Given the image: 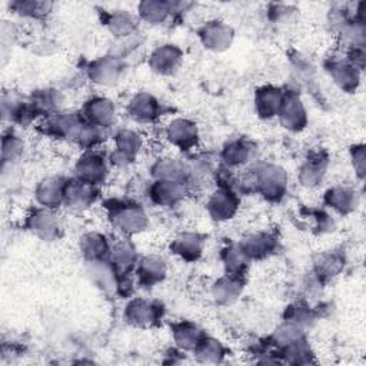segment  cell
<instances>
[{
  "mask_svg": "<svg viewBox=\"0 0 366 366\" xmlns=\"http://www.w3.org/2000/svg\"><path fill=\"white\" fill-rule=\"evenodd\" d=\"M145 214L136 205L114 203L113 205V225H116L123 232H139L145 226Z\"/></svg>",
  "mask_w": 366,
  "mask_h": 366,
  "instance_id": "cell-1",
  "label": "cell"
},
{
  "mask_svg": "<svg viewBox=\"0 0 366 366\" xmlns=\"http://www.w3.org/2000/svg\"><path fill=\"white\" fill-rule=\"evenodd\" d=\"M255 186L261 187L262 194L269 199H278L282 196L286 179L283 172L275 166H265L254 176Z\"/></svg>",
  "mask_w": 366,
  "mask_h": 366,
  "instance_id": "cell-2",
  "label": "cell"
},
{
  "mask_svg": "<svg viewBox=\"0 0 366 366\" xmlns=\"http://www.w3.org/2000/svg\"><path fill=\"white\" fill-rule=\"evenodd\" d=\"M236 207L238 201L235 198V194L229 189H222L216 192L215 196L210 199L209 203L210 214L215 216V219H229L235 214Z\"/></svg>",
  "mask_w": 366,
  "mask_h": 366,
  "instance_id": "cell-3",
  "label": "cell"
},
{
  "mask_svg": "<svg viewBox=\"0 0 366 366\" xmlns=\"http://www.w3.org/2000/svg\"><path fill=\"white\" fill-rule=\"evenodd\" d=\"M76 170H78L81 181L94 185L103 179L106 167L102 158H99L98 155H86L79 161Z\"/></svg>",
  "mask_w": 366,
  "mask_h": 366,
  "instance_id": "cell-4",
  "label": "cell"
},
{
  "mask_svg": "<svg viewBox=\"0 0 366 366\" xmlns=\"http://www.w3.org/2000/svg\"><path fill=\"white\" fill-rule=\"evenodd\" d=\"M128 318L136 325H150L162 318V307L145 301H134L128 307Z\"/></svg>",
  "mask_w": 366,
  "mask_h": 366,
  "instance_id": "cell-5",
  "label": "cell"
},
{
  "mask_svg": "<svg viewBox=\"0 0 366 366\" xmlns=\"http://www.w3.org/2000/svg\"><path fill=\"white\" fill-rule=\"evenodd\" d=\"M89 125L94 128H106L113 121V106L108 99H93L85 106Z\"/></svg>",
  "mask_w": 366,
  "mask_h": 366,
  "instance_id": "cell-6",
  "label": "cell"
},
{
  "mask_svg": "<svg viewBox=\"0 0 366 366\" xmlns=\"http://www.w3.org/2000/svg\"><path fill=\"white\" fill-rule=\"evenodd\" d=\"M66 183L61 179H48L37 187V199L46 207H54L65 199Z\"/></svg>",
  "mask_w": 366,
  "mask_h": 366,
  "instance_id": "cell-7",
  "label": "cell"
},
{
  "mask_svg": "<svg viewBox=\"0 0 366 366\" xmlns=\"http://www.w3.org/2000/svg\"><path fill=\"white\" fill-rule=\"evenodd\" d=\"M285 101V94L276 88H265L258 92V108L262 116H275L281 112V108Z\"/></svg>",
  "mask_w": 366,
  "mask_h": 366,
  "instance_id": "cell-8",
  "label": "cell"
},
{
  "mask_svg": "<svg viewBox=\"0 0 366 366\" xmlns=\"http://www.w3.org/2000/svg\"><path fill=\"white\" fill-rule=\"evenodd\" d=\"M181 61V52L170 45L158 49L152 56V66L159 73H172Z\"/></svg>",
  "mask_w": 366,
  "mask_h": 366,
  "instance_id": "cell-9",
  "label": "cell"
},
{
  "mask_svg": "<svg viewBox=\"0 0 366 366\" xmlns=\"http://www.w3.org/2000/svg\"><path fill=\"white\" fill-rule=\"evenodd\" d=\"M169 138L175 145L187 149L196 141V128L187 121H175L169 128Z\"/></svg>",
  "mask_w": 366,
  "mask_h": 366,
  "instance_id": "cell-10",
  "label": "cell"
},
{
  "mask_svg": "<svg viewBox=\"0 0 366 366\" xmlns=\"http://www.w3.org/2000/svg\"><path fill=\"white\" fill-rule=\"evenodd\" d=\"M279 113H281L283 123L287 128L299 129V128H302V125L305 122V110L295 96H291V98L285 96V101H283V105H282Z\"/></svg>",
  "mask_w": 366,
  "mask_h": 366,
  "instance_id": "cell-11",
  "label": "cell"
},
{
  "mask_svg": "<svg viewBox=\"0 0 366 366\" xmlns=\"http://www.w3.org/2000/svg\"><path fill=\"white\" fill-rule=\"evenodd\" d=\"M158 103L152 96L139 94L130 103V113L132 118L141 122H149L155 116H158Z\"/></svg>",
  "mask_w": 366,
  "mask_h": 366,
  "instance_id": "cell-12",
  "label": "cell"
},
{
  "mask_svg": "<svg viewBox=\"0 0 366 366\" xmlns=\"http://www.w3.org/2000/svg\"><path fill=\"white\" fill-rule=\"evenodd\" d=\"M152 194L158 203H173L183 195V186L178 181H159Z\"/></svg>",
  "mask_w": 366,
  "mask_h": 366,
  "instance_id": "cell-13",
  "label": "cell"
},
{
  "mask_svg": "<svg viewBox=\"0 0 366 366\" xmlns=\"http://www.w3.org/2000/svg\"><path fill=\"white\" fill-rule=\"evenodd\" d=\"M29 227L33 234L42 236L43 239H49L56 234L57 225L53 219V216L49 214V212H34L33 215L29 216L28 219Z\"/></svg>",
  "mask_w": 366,
  "mask_h": 366,
  "instance_id": "cell-14",
  "label": "cell"
},
{
  "mask_svg": "<svg viewBox=\"0 0 366 366\" xmlns=\"http://www.w3.org/2000/svg\"><path fill=\"white\" fill-rule=\"evenodd\" d=\"M201 36L207 48L221 49L222 46L225 48V45L230 43V29L221 25L219 22L207 25L201 33Z\"/></svg>",
  "mask_w": 366,
  "mask_h": 366,
  "instance_id": "cell-15",
  "label": "cell"
},
{
  "mask_svg": "<svg viewBox=\"0 0 366 366\" xmlns=\"http://www.w3.org/2000/svg\"><path fill=\"white\" fill-rule=\"evenodd\" d=\"M116 145H118V150H116V155H114V158H116V161L128 162L129 159L134 156V153L139 150L141 139L136 133H133L130 130H125L121 134H118Z\"/></svg>",
  "mask_w": 366,
  "mask_h": 366,
  "instance_id": "cell-16",
  "label": "cell"
},
{
  "mask_svg": "<svg viewBox=\"0 0 366 366\" xmlns=\"http://www.w3.org/2000/svg\"><path fill=\"white\" fill-rule=\"evenodd\" d=\"M173 249L185 259H196L202 252V241L198 235L185 234L175 241Z\"/></svg>",
  "mask_w": 366,
  "mask_h": 366,
  "instance_id": "cell-17",
  "label": "cell"
},
{
  "mask_svg": "<svg viewBox=\"0 0 366 366\" xmlns=\"http://www.w3.org/2000/svg\"><path fill=\"white\" fill-rule=\"evenodd\" d=\"M165 276V265L158 258H146L139 267V278L142 283L153 285Z\"/></svg>",
  "mask_w": 366,
  "mask_h": 366,
  "instance_id": "cell-18",
  "label": "cell"
},
{
  "mask_svg": "<svg viewBox=\"0 0 366 366\" xmlns=\"http://www.w3.org/2000/svg\"><path fill=\"white\" fill-rule=\"evenodd\" d=\"M106 239L98 234H92L83 239L85 255L89 256L92 262H101V259L108 254Z\"/></svg>",
  "mask_w": 366,
  "mask_h": 366,
  "instance_id": "cell-19",
  "label": "cell"
},
{
  "mask_svg": "<svg viewBox=\"0 0 366 366\" xmlns=\"http://www.w3.org/2000/svg\"><path fill=\"white\" fill-rule=\"evenodd\" d=\"M275 239L267 236V235H258L250 238L249 242L243 246L245 250V255L250 256V258H262L266 254H269V250H272L275 242Z\"/></svg>",
  "mask_w": 366,
  "mask_h": 366,
  "instance_id": "cell-20",
  "label": "cell"
},
{
  "mask_svg": "<svg viewBox=\"0 0 366 366\" xmlns=\"http://www.w3.org/2000/svg\"><path fill=\"white\" fill-rule=\"evenodd\" d=\"M175 338L183 348H196V345L199 343V332L196 329V326L190 323H181L176 326L175 331Z\"/></svg>",
  "mask_w": 366,
  "mask_h": 366,
  "instance_id": "cell-21",
  "label": "cell"
},
{
  "mask_svg": "<svg viewBox=\"0 0 366 366\" xmlns=\"http://www.w3.org/2000/svg\"><path fill=\"white\" fill-rule=\"evenodd\" d=\"M250 156L249 146L245 142H234L225 149V159L229 165H242L247 162V158Z\"/></svg>",
  "mask_w": 366,
  "mask_h": 366,
  "instance_id": "cell-22",
  "label": "cell"
},
{
  "mask_svg": "<svg viewBox=\"0 0 366 366\" xmlns=\"http://www.w3.org/2000/svg\"><path fill=\"white\" fill-rule=\"evenodd\" d=\"M167 5L166 3H143L141 5V13L142 16L149 22H162L163 19L167 16Z\"/></svg>",
  "mask_w": 366,
  "mask_h": 366,
  "instance_id": "cell-23",
  "label": "cell"
},
{
  "mask_svg": "<svg viewBox=\"0 0 366 366\" xmlns=\"http://www.w3.org/2000/svg\"><path fill=\"white\" fill-rule=\"evenodd\" d=\"M132 19L129 14L126 13H116V14H112L110 21H109V26L112 29L113 33H118L119 36H125L128 34L133 25H132Z\"/></svg>",
  "mask_w": 366,
  "mask_h": 366,
  "instance_id": "cell-24",
  "label": "cell"
},
{
  "mask_svg": "<svg viewBox=\"0 0 366 366\" xmlns=\"http://www.w3.org/2000/svg\"><path fill=\"white\" fill-rule=\"evenodd\" d=\"M22 142L19 141L14 134H5L3 138V161L5 162H12L19 153L22 152Z\"/></svg>",
  "mask_w": 366,
  "mask_h": 366,
  "instance_id": "cell-25",
  "label": "cell"
},
{
  "mask_svg": "<svg viewBox=\"0 0 366 366\" xmlns=\"http://www.w3.org/2000/svg\"><path fill=\"white\" fill-rule=\"evenodd\" d=\"M12 9L19 12L23 16H39L41 13L48 10L46 3H39V2H14L10 5Z\"/></svg>",
  "mask_w": 366,
  "mask_h": 366,
  "instance_id": "cell-26",
  "label": "cell"
}]
</instances>
